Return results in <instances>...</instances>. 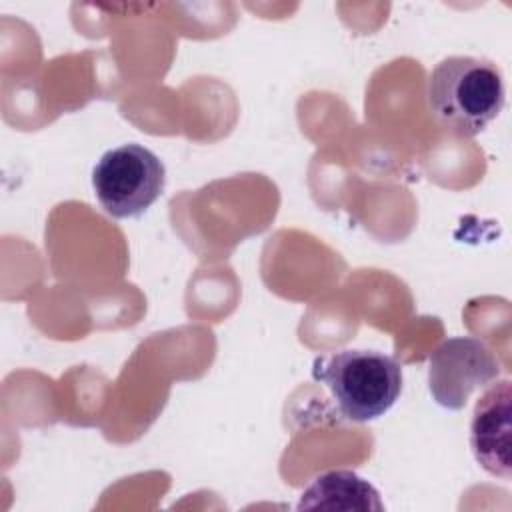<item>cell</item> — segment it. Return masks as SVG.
<instances>
[{"label":"cell","instance_id":"3957f363","mask_svg":"<svg viewBox=\"0 0 512 512\" xmlns=\"http://www.w3.org/2000/svg\"><path fill=\"white\" fill-rule=\"evenodd\" d=\"M166 168L162 160L140 144L108 150L92 172L96 200L112 218H136L162 194Z\"/></svg>","mask_w":512,"mask_h":512},{"label":"cell","instance_id":"277c9868","mask_svg":"<svg viewBox=\"0 0 512 512\" xmlns=\"http://www.w3.org/2000/svg\"><path fill=\"white\" fill-rule=\"evenodd\" d=\"M498 374V360L484 342L472 336H458L444 340L430 354L428 388L440 406L460 410L474 390L486 388Z\"/></svg>","mask_w":512,"mask_h":512},{"label":"cell","instance_id":"7a4b0ae2","mask_svg":"<svg viewBox=\"0 0 512 512\" xmlns=\"http://www.w3.org/2000/svg\"><path fill=\"white\" fill-rule=\"evenodd\" d=\"M312 376L330 390L340 414L352 422L380 418L402 390L400 364L376 350H342L316 358Z\"/></svg>","mask_w":512,"mask_h":512},{"label":"cell","instance_id":"5b68a950","mask_svg":"<svg viewBox=\"0 0 512 512\" xmlns=\"http://www.w3.org/2000/svg\"><path fill=\"white\" fill-rule=\"evenodd\" d=\"M510 380L490 382L478 398L470 422V446L478 464L502 480H510Z\"/></svg>","mask_w":512,"mask_h":512},{"label":"cell","instance_id":"6da1fadb","mask_svg":"<svg viewBox=\"0 0 512 512\" xmlns=\"http://www.w3.org/2000/svg\"><path fill=\"white\" fill-rule=\"evenodd\" d=\"M428 110L454 136L480 134L504 108V78L496 64L474 56L440 60L426 84Z\"/></svg>","mask_w":512,"mask_h":512},{"label":"cell","instance_id":"8992f818","mask_svg":"<svg viewBox=\"0 0 512 512\" xmlns=\"http://www.w3.org/2000/svg\"><path fill=\"white\" fill-rule=\"evenodd\" d=\"M298 510H342L380 512L384 504L378 490L350 470H328L312 480L300 494Z\"/></svg>","mask_w":512,"mask_h":512}]
</instances>
